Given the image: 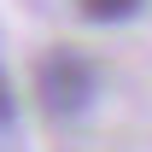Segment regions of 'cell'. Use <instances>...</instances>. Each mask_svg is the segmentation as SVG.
Returning <instances> with one entry per match:
<instances>
[{
  "mask_svg": "<svg viewBox=\"0 0 152 152\" xmlns=\"http://www.w3.org/2000/svg\"><path fill=\"white\" fill-rule=\"evenodd\" d=\"M82 6V18H94V23H123L140 12V0H76Z\"/></svg>",
  "mask_w": 152,
  "mask_h": 152,
  "instance_id": "7a4b0ae2",
  "label": "cell"
},
{
  "mask_svg": "<svg viewBox=\"0 0 152 152\" xmlns=\"http://www.w3.org/2000/svg\"><path fill=\"white\" fill-rule=\"evenodd\" d=\"M35 94H41V105L53 117L82 111L94 99V64L76 53V47H53V53L41 58V70H35Z\"/></svg>",
  "mask_w": 152,
  "mask_h": 152,
  "instance_id": "6da1fadb",
  "label": "cell"
},
{
  "mask_svg": "<svg viewBox=\"0 0 152 152\" xmlns=\"http://www.w3.org/2000/svg\"><path fill=\"white\" fill-rule=\"evenodd\" d=\"M12 111H18V99H12V88H6V70H0V123H12Z\"/></svg>",
  "mask_w": 152,
  "mask_h": 152,
  "instance_id": "3957f363",
  "label": "cell"
}]
</instances>
